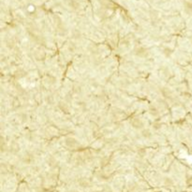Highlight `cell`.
Wrapping results in <instances>:
<instances>
[{
  "label": "cell",
  "mask_w": 192,
  "mask_h": 192,
  "mask_svg": "<svg viewBox=\"0 0 192 192\" xmlns=\"http://www.w3.org/2000/svg\"><path fill=\"white\" fill-rule=\"evenodd\" d=\"M65 145L67 147L70 148V149H74V148H77L78 146L80 145L79 142H78L77 139L73 137H67L65 139Z\"/></svg>",
  "instance_id": "6da1fadb"
},
{
  "label": "cell",
  "mask_w": 192,
  "mask_h": 192,
  "mask_svg": "<svg viewBox=\"0 0 192 192\" xmlns=\"http://www.w3.org/2000/svg\"><path fill=\"white\" fill-rule=\"evenodd\" d=\"M130 124L136 129H143L145 128V123H143L142 120L140 119L139 117H134L133 119H131Z\"/></svg>",
  "instance_id": "7a4b0ae2"
},
{
  "label": "cell",
  "mask_w": 192,
  "mask_h": 192,
  "mask_svg": "<svg viewBox=\"0 0 192 192\" xmlns=\"http://www.w3.org/2000/svg\"><path fill=\"white\" fill-rule=\"evenodd\" d=\"M134 53H135V55L139 56V57H146L149 53L146 48L142 47V46H139L134 50Z\"/></svg>",
  "instance_id": "3957f363"
},
{
  "label": "cell",
  "mask_w": 192,
  "mask_h": 192,
  "mask_svg": "<svg viewBox=\"0 0 192 192\" xmlns=\"http://www.w3.org/2000/svg\"><path fill=\"white\" fill-rule=\"evenodd\" d=\"M65 3L69 9H73V10H78L81 7V5L78 0H65Z\"/></svg>",
  "instance_id": "277c9868"
},
{
  "label": "cell",
  "mask_w": 192,
  "mask_h": 192,
  "mask_svg": "<svg viewBox=\"0 0 192 192\" xmlns=\"http://www.w3.org/2000/svg\"><path fill=\"white\" fill-rule=\"evenodd\" d=\"M34 155L31 154V153H29V152H26L25 154H23V155L22 157V161L23 163H26V164H31L34 162Z\"/></svg>",
  "instance_id": "5b68a950"
},
{
  "label": "cell",
  "mask_w": 192,
  "mask_h": 192,
  "mask_svg": "<svg viewBox=\"0 0 192 192\" xmlns=\"http://www.w3.org/2000/svg\"><path fill=\"white\" fill-rule=\"evenodd\" d=\"M78 184L81 188H89L90 185H91V181L88 179V178H85V177H82L78 180Z\"/></svg>",
  "instance_id": "8992f818"
},
{
  "label": "cell",
  "mask_w": 192,
  "mask_h": 192,
  "mask_svg": "<svg viewBox=\"0 0 192 192\" xmlns=\"http://www.w3.org/2000/svg\"><path fill=\"white\" fill-rule=\"evenodd\" d=\"M149 115L153 117H158L159 116V110L158 109L157 106L155 105H150L149 106Z\"/></svg>",
  "instance_id": "52a82bcc"
},
{
  "label": "cell",
  "mask_w": 192,
  "mask_h": 192,
  "mask_svg": "<svg viewBox=\"0 0 192 192\" xmlns=\"http://www.w3.org/2000/svg\"><path fill=\"white\" fill-rule=\"evenodd\" d=\"M184 9L188 14H192V2L189 0H184L183 1Z\"/></svg>",
  "instance_id": "ba28073f"
},
{
  "label": "cell",
  "mask_w": 192,
  "mask_h": 192,
  "mask_svg": "<svg viewBox=\"0 0 192 192\" xmlns=\"http://www.w3.org/2000/svg\"><path fill=\"white\" fill-rule=\"evenodd\" d=\"M26 71L23 69H18L15 70L14 72V77L17 78V79H22V78H25L26 76Z\"/></svg>",
  "instance_id": "9c48e42d"
},
{
  "label": "cell",
  "mask_w": 192,
  "mask_h": 192,
  "mask_svg": "<svg viewBox=\"0 0 192 192\" xmlns=\"http://www.w3.org/2000/svg\"><path fill=\"white\" fill-rule=\"evenodd\" d=\"M20 145H19V143L16 142H12L10 143V145H9V150H10V152L12 153V154H17L18 152L20 151Z\"/></svg>",
  "instance_id": "30bf717a"
},
{
  "label": "cell",
  "mask_w": 192,
  "mask_h": 192,
  "mask_svg": "<svg viewBox=\"0 0 192 192\" xmlns=\"http://www.w3.org/2000/svg\"><path fill=\"white\" fill-rule=\"evenodd\" d=\"M161 92H162V95L164 96V98H167V99H172V91L170 90L169 88L167 87H164L161 89Z\"/></svg>",
  "instance_id": "8fae6325"
},
{
  "label": "cell",
  "mask_w": 192,
  "mask_h": 192,
  "mask_svg": "<svg viewBox=\"0 0 192 192\" xmlns=\"http://www.w3.org/2000/svg\"><path fill=\"white\" fill-rule=\"evenodd\" d=\"M141 135L145 138V139H150L152 137V131L149 128H143L141 131Z\"/></svg>",
  "instance_id": "7c38bea8"
},
{
  "label": "cell",
  "mask_w": 192,
  "mask_h": 192,
  "mask_svg": "<svg viewBox=\"0 0 192 192\" xmlns=\"http://www.w3.org/2000/svg\"><path fill=\"white\" fill-rule=\"evenodd\" d=\"M161 53H162V55L164 56L170 57L172 55V50L169 47H162V49H161Z\"/></svg>",
  "instance_id": "4fadbf2b"
},
{
  "label": "cell",
  "mask_w": 192,
  "mask_h": 192,
  "mask_svg": "<svg viewBox=\"0 0 192 192\" xmlns=\"http://www.w3.org/2000/svg\"><path fill=\"white\" fill-rule=\"evenodd\" d=\"M58 107L60 108V110L64 112H69V106L68 105V103L66 102H59Z\"/></svg>",
  "instance_id": "5bb4252c"
},
{
  "label": "cell",
  "mask_w": 192,
  "mask_h": 192,
  "mask_svg": "<svg viewBox=\"0 0 192 192\" xmlns=\"http://www.w3.org/2000/svg\"><path fill=\"white\" fill-rule=\"evenodd\" d=\"M163 184H164L165 187L170 188V187H172L173 185V181H172V179H171L170 177H165L163 179Z\"/></svg>",
  "instance_id": "9a60e30c"
},
{
  "label": "cell",
  "mask_w": 192,
  "mask_h": 192,
  "mask_svg": "<svg viewBox=\"0 0 192 192\" xmlns=\"http://www.w3.org/2000/svg\"><path fill=\"white\" fill-rule=\"evenodd\" d=\"M18 118H19V120L22 123H25L27 121V115L26 112H21L18 115Z\"/></svg>",
  "instance_id": "2e32d148"
},
{
  "label": "cell",
  "mask_w": 192,
  "mask_h": 192,
  "mask_svg": "<svg viewBox=\"0 0 192 192\" xmlns=\"http://www.w3.org/2000/svg\"><path fill=\"white\" fill-rule=\"evenodd\" d=\"M71 36H72V38L75 39H80V37H81V32L79 31V30L74 29V30H72V32H71Z\"/></svg>",
  "instance_id": "e0dca14e"
},
{
  "label": "cell",
  "mask_w": 192,
  "mask_h": 192,
  "mask_svg": "<svg viewBox=\"0 0 192 192\" xmlns=\"http://www.w3.org/2000/svg\"><path fill=\"white\" fill-rule=\"evenodd\" d=\"M45 57V53L44 52H40L39 51L38 53H36V58L38 60H43Z\"/></svg>",
  "instance_id": "ac0fdd59"
},
{
  "label": "cell",
  "mask_w": 192,
  "mask_h": 192,
  "mask_svg": "<svg viewBox=\"0 0 192 192\" xmlns=\"http://www.w3.org/2000/svg\"><path fill=\"white\" fill-rule=\"evenodd\" d=\"M48 163H49V165H50L51 167H53V166H55V165L57 164V161H56V159H55V158L51 157V158H49V160H48Z\"/></svg>",
  "instance_id": "d6986e66"
},
{
  "label": "cell",
  "mask_w": 192,
  "mask_h": 192,
  "mask_svg": "<svg viewBox=\"0 0 192 192\" xmlns=\"http://www.w3.org/2000/svg\"><path fill=\"white\" fill-rule=\"evenodd\" d=\"M77 105L79 106L82 110H85V108H86V103L85 102V101H78Z\"/></svg>",
  "instance_id": "ffe728a7"
},
{
  "label": "cell",
  "mask_w": 192,
  "mask_h": 192,
  "mask_svg": "<svg viewBox=\"0 0 192 192\" xmlns=\"http://www.w3.org/2000/svg\"><path fill=\"white\" fill-rule=\"evenodd\" d=\"M68 48H69V50L70 52H73V51L76 50V45L73 42H71V41H70V42L69 43V45H68Z\"/></svg>",
  "instance_id": "44dd1931"
},
{
  "label": "cell",
  "mask_w": 192,
  "mask_h": 192,
  "mask_svg": "<svg viewBox=\"0 0 192 192\" xmlns=\"http://www.w3.org/2000/svg\"><path fill=\"white\" fill-rule=\"evenodd\" d=\"M152 127L154 129H159L161 128V124L159 122H155V123H153Z\"/></svg>",
  "instance_id": "7402d4cb"
},
{
  "label": "cell",
  "mask_w": 192,
  "mask_h": 192,
  "mask_svg": "<svg viewBox=\"0 0 192 192\" xmlns=\"http://www.w3.org/2000/svg\"><path fill=\"white\" fill-rule=\"evenodd\" d=\"M69 192H80V191H78V190H70Z\"/></svg>",
  "instance_id": "603a6c76"
}]
</instances>
